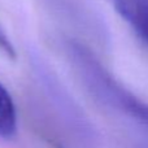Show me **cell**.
<instances>
[{
	"label": "cell",
	"instance_id": "1",
	"mask_svg": "<svg viewBox=\"0 0 148 148\" xmlns=\"http://www.w3.org/2000/svg\"><path fill=\"white\" fill-rule=\"evenodd\" d=\"M17 133V109L8 90L0 83V138L12 139Z\"/></svg>",
	"mask_w": 148,
	"mask_h": 148
},
{
	"label": "cell",
	"instance_id": "2",
	"mask_svg": "<svg viewBox=\"0 0 148 148\" xmlns=\"http://www.w3.org/2000/svg\"><path fill=\"white\" fill-rule=\"evenodd\" d=\"M126 20L142 39L148 43V0H133Z\"/></svg>",
	"mask_w": 148,
	"mask_h": 148
},
{
	"label": "cell",
	"instance_id": "3",
	"mask_svg": "<svg viewBox=\"0 0 148 148\" xmlns=\"http://www.w3.org/2000/svg\"><path fill=\"white\" fill-rule=\"evenodd\" d=\"M140 120H142V121H144L146 123H148V105L146 107V109L143 110V113H142Z\"/></svg>",
	"mask_w": 148,
	"mask_h": 148
}]
</instances>
